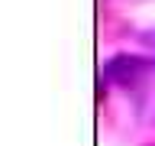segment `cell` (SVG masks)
<instances>
[{"label": "cell", "instance_id": "6da1fadb", "mask_svg": "<svg viewBox=\"0 0 155 146\" xmlns=\"http://www.w3.org/2000/svg\"><path fill=\"white\" fill-rule=\"evenodd\" d=\"M142 71H145V62L136 58V55H116V58H110V65H107V78H113L120 85H136Z\"/></svg>", "mask_w": 155, "mask_h": 146}]
</instances>
